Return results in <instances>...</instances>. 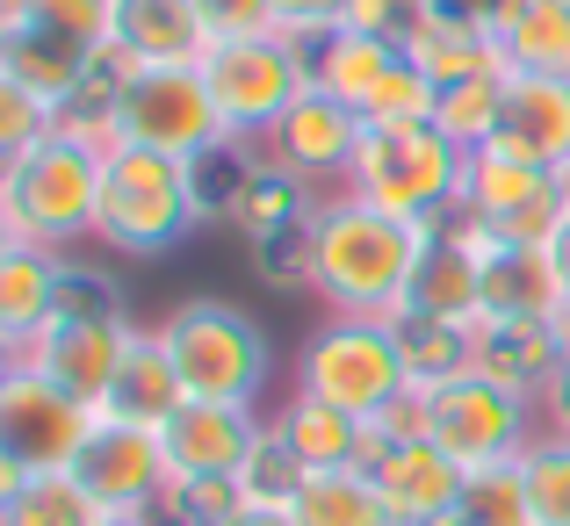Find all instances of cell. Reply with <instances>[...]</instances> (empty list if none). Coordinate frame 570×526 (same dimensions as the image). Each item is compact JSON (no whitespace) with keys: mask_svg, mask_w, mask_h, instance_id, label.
Masks as SVG:
<instances>
[{"mask_svg":"<svg viewBox=\"0 0 570 526\" xmlns=\"http://www.w3.org/2000/svg\"><path fill=\"white\" fill-rule=\"evenodd\" d=\"M433 238H441V224L397 217L347 188L304 217V281L340 318H404Z\"/></svg>","mask_w":570,"mask_h":526,"instance_id":"6da1fadb","label":"cell"},{"mask_svg":"<svg viewBox=\"0 0 570 526\" xmlns=\"http://www.w3.org/2000/svg\"><path fill=\"white\" fill-rule=\"evenodd\" d=\"M95 202H101V152L72 138L66 123L37 138L29 152L0 159V238H14V246L66 252L72 238H95Z\"/></svg>","mask_w":570,"mask_h":526,"instance_id":"7a4b0ae2","label":"cell"},{"mask_svg":"<svg viewBox=\"0 0 570 526\" xmlns=\"http://www.w3.org/2000/svg\"><path fill=\"white\" fill-rule=\"evenodd\" d=\"M203 224V188L195 159H167L145 145H109L101 152V202H95V238L130 260H159Z\"/></svg>","mask_w":570,"mask_h":526,"instance_id":"3957f363","label":"cell"},{"mask_svg":"<svg viewBox=\"0 0 570 526\" xmlns=\"http://www.w3.org/2000/svg\"><path fill=\"white\" fill-rule=\"evenodd\" d=\"M159 347L181 368V389L203 404H246L261 397L267 383V333L224 296H188V304L167 310L159 325Z\"/></svg>","mask_w":570,"mask_h":526,"instance_id":"277c9868","label":"cell"},{"mask_svg":"<svg viewBox=\"0 0 570 526\" xmlns=\"http://www.w3.org/2000/svg\"><path fill=\"white\" fill-rule=\"evenodd\" d=\"M304 397L333 404V411L383 426L404 397H412V360L397 347L390 318H333L304 347Z\"/></svg>","mask_w":570,"mask_h":526,"instance_id":"5b68a950","label":"cell"},{"mask_svg":"<svg viewBox=\"0 0 570 526\" xmlns=\"http://www.w3.org/2000/svg\"><path fill=\"white\" fill-rule=\"evenodd\" d=\"M412 404H419V433L433 447H448L470 476L528 455V397L484 368H455V375H433V383H412Z\"/></svg>","mask_w":570,"mask_h":526,"instance_id":"8992f818","label":"cell"},{"mask_svg":"<svg viewBox=\"0 0 570 526\" xmlns=\"http://www.w3.org/2000/svg\"><path fill=\"white\" fill-rule=\"evenodd\" d=\"M130 347H138V333H130L124 310L66 304L51 325H37L29 339L0 347V360H8V368L43 375L51 389H66V397L87 404V411H109V389H116V375H124Z\"/></svg>","mask_w":570,"mask_h":526,"instance_id":"52a82bcc","label":"cell"},{"mask_svg":"<svg viewBox=\"0 0 570 526\" xmlns=\"http://www.w3.org/2000/svg\"><path fill=\"white\" fill-rule=\"evenodd\" d=\"M109 138L203 167V152L232 145V130H224L217 101L203 87V66H159V72H116Z\"/></svg>","mask_w":570,"mask_h":526,"instance_id":"ba28073f","label":"cell"},{"mask_svg":"<svg viewBox=\"0 0 570 526\" xmlns=\"http://www.w3.org/2000/svg\"><path fill=\"white\" fill-rule=\"evenodd\" d=\"M203 87H209V101H217L232 138H267L282 123V109L311 87V51L296 37H282V29H267V37H224L203 58Z\"/></svg>","mask_w":570,"mask_h":526,"instance_id":"9c48e42d","label":"cell"},{"mask_svg":"<svg viewBox=\"0 0 570 526\" xmlns=\"http://www.w3.org/2000/svg\"><path fill=\"white\" fill-rule=\"evenodd\" d=\"M455 209H462L470 231L499 238V246H549L557 224H563V209H570V195H563V173L484 145V152L462 159Z\"/></svg>","mask_w":570,"mask_h":526,"instance_id":"30bf717a","label":"cell"},{"mask_svg":"<svg viewBox=\"0 0 570 526\" xmlns=\"http://www.w3.org/2000/svg\"><path fill=\"white\" fill-rule=\"evenodd\" d=\"M354 195L397 209V217H426L441 224L455 209V188H462V152L441 138L433 123H412V130H368L362 152H354V173H347Z\"/></svg>","mask_w":570,"mask_h":526,"instance_id":"8fae6325","label":"cell"},{"mask_svg":"<svg viewBox=\"0 0 570 526\" xmlns=\"http://www.w3.org/2000/svg\"><path fill=\"white\" fill-rule=\"evenodd\" d=\"M101 411L72 404L66 389H51L43 375L8 368L0 360V469L14 476H43V469H72V455L87 447Z\"/></svg>","mask_w":570,"mask_h":526,"instance_id":"7c38bea8","label":"cell"},{"mask_svg":"<svg viewBox=\"0 0 570 526\" xmlns=\"http://www.w3.org/2000/svg\"><path fill=\"white\" fill-rule=\"evenodd\" d=\"M72 476L87 484V498H95L109 519L153 513V498H167V490H174L167 440H159V433H145V426H124V418H109V411L95 418L87 447L72 455Z\"/></svg>","mask_w":570,"mask_h":526,"instance_id":"4fadbf2b","label":"cell"},{"mask_svg":"<svg viewBox=\"0 0 570 526\" xmlns=\"http://www.w3.org/2000/svg\"><path fill=\"white\" fill-rule=\"evenodd\" d=\"M368 476H376V490H383V505H390V519L397 526H441V519H455V505H462V484H470V469H462L448 447H433L426 433H368V462H362Z\"/></svg>","mask_w":570,"mask_h":526,"instance_id":"5bb4252c","label":"cell"},{"mask_svg":"<svg viewBox=\"0 0 570 526\" xmlns=\"http://www.w3.org/2000/svg\"><path fill=\"white\" fill-rule=\"evenodd\" d=\"M368 123L362 109H347V101H333L325 87H304V95L282 109V123L267 130V167L289 173V180H325L354 173V152H362Z\"/></svg>","mask_w":570,"mask_h":526,"instance_id":"9a60e30c","label":"cell"},{"mask_svg":"<svg viewBox=\"0 0 570 526\" xmlns=\"http://www.w3.org/2000/svg\"><path fill=\"white\" fill-rule=\"evenodd\" d=\"M159 440H167L174 484H217V476L246 484V469H253V455H261L267 433L253 426L246 404H203V397H188L181 411L167 418Z\"/></svg>","mask_w":570,"mask_h":526,"instance_id":"2e32d148","label":"cell"},{"mask_svg":"<svg viewBox=\"0 0 570 526\" xmlns=\"http://www.w3.org/2000/svg\"><path fill=\"white\" fill-rule=\"evenodd\" d=\"M209 22L195 0H116L109 22V72H159V66H203L209 58Z\"/></svg>","mask_w":570,"mask_h":526,"instance_id":"e0dca14e","label":"cell"},{"mask_svg":"<svg viewBox=\"0 0 570 526\" xmlns=\"http://www.w3.org/2000/svg\"><path fill=\"white\" fill-rule=\"evenodd\" d=\"M101 72V58L87 51V43L58 37V29H37V22H14V14H0V80L22 87V95H37L43 109H66L72 95H80L87 80Z\"/></svg>","mask_w":570,"mask_h":526,"instance_id":"ac0fdd59","label":"cell"},{"mask_svg":"<svg viewBox=\"0 0 570 526\" xmlns=\"http://www.w3.org/2000/svg\"><path fill=\"white\" fill-rule=\"evenodd\" d=\"M499 152L534 159V167L563 173L570 167V80H528L505 72V116H499Z\"/></svg>","mask_w":570,"mask_h":526,"instance_id":"d6986e66","label":"cell"},{"mask_svg":"<svg viewBox=\"0 0 570 526\" xmlns=\"http://www.w3.org/2000/svg\"><path fill=\"white\" fill-rule=\"evenodd\" d=\"M476 267H484V318H520V325H549L563 304V281L549 246H499L476 231Z\"/></svg>","mask_w":570,"mask_h":526,"instance_id":"ffe728a7","label":"cell"},{"mask_svg":"<svg viewBox=\"0 0 570 526\" xmlns=\"http://www.w3.org/2000/svg\"><path fill=\"white\" fill-rule=\"evenodd\" d=\"M66 304H72V275L58 267V252L0 238V347L29 339L37 325H51Z\"/></svg>","mask_w":570,"mask_h":526,"instance_id":"44dd1931","label":"cell"},{"mask_svg":"<svg viewBox=\"0 0 570 526\" xmlns=\"http://www.w3.org/2000/svg\"><path fill=\"white\" fill-rule=\"evenodd\" d=\"M267 433L289 447V462H296L304 476H311V469H362V462H368V426H362V418L333 411V404L304 397V389H296V404H289V411H282Z\"/></svg>","mask_w":570,"mask_h":526,"instance_id":"7402d4cb","label":"cell"},{"mask_svg":"<svg viewBox=\"0 0 570 526\" xmlns=\"http://www.w3.org/2000/svg\"><path fill=\"white\" fill-rule=\"evenodd\" d=\"M311 51V87H325L333 101H347V109H368V95L390 80V66H397V43H383V37H368V29H325V37H311L304 43Z\"/></svg>","mask_w":570,"mask_h":526,"instance_id":"603a6c76","label":"cell"},{"mask_svg":"<svg viewBox=\"0 0 570 526\" xmlns=\"http://www.w3.org/2000/svg\"><path fill=\"white\" fill-rule=\"evenodd\" d=\"M470 368L499 375V383H513L520 397L528 389H549L557 383V339H549V325H520V318H484L476 310L470 318Z\"/></svg>","mask_w":570,"mask_h":526,"instance_id":"cb8c5ba5","label":"cell"},{"mask_svg":"<svg viewBox=\"0 0 570 526\" xmlns=\"http://www.w3.org/2000/svg\"><path fill=\"white\" fill-rule=\"evenodd\" d=\"M491 51H499L505 72L570 80V8H557V0H513V14L491 29Z\"/></svg>","mask_w":570,"mask_h":526,"instance_id":"d4e9b609","label":"cell"},{"mask_svg":"<svg viewBox=\"0 0 570 526\" xmlns=\"http://www.w3.org/2000/svg\"><path fill=\"white\" fill-rule=\"evenodd\" d=\"M188 404L181 389V368L167 360V347H159V333H138V347H130L124 375H116L109 389V418H124V426H145V433H167V418Z\"/></svg>","mask_w":570,"mask_h":526,"instance_id":"484cf974","label":"cell"},{"mask_svg":"<svg viewBox=\"0 0 570 526\" xmlns=\"http://www.w3.org/2000/svg\"><path fill=\"white\" fill-rule=\"evenodd\" d=\"M95 498L72 469H43V476H14L0 469V526H101Z\"/></svg>","mask_w":570,"mask_h":526,"instance_id":"4316f807","label":"cell"},{"mask_svg":"<svg viewBox=\"0 0 570 526\" xmlns=\"http://www.w3.org/2000/svg\"><path fill=\"white\" fill-rule=\"evenodd\" d=\"M296 526H397L368 469H311L289 498Z\"/></svg>","mask_w":570,"mask_h":526,"instance_id":"83f0119b","label":"cell"},{"mask_svg":"<svg viewBox=\"0 0 570 526\" xmlns=\"http://www.w3.org/2000/svg\"><path fill=\"white\" fill-rule=\"evenodd\" d=\"M404 58H412V66L426 72L433 87L476 80V72L499 66V51H491V29H470V22H455V14H426V22H419V37L404 43Z\"/></svg>","mask_w":570,"mask_h":526,"instance_id":"f1b7e54d","label":"cell"},{"mask_svg":"<svg viewBox=\"0 0 570 526\" xmlns=\"http://www.w3.org/2000/svg\"><path fill=\"white\" fill-rule=\"evenodd\" d=\"M499 116H505V66L476 72V80L441 87V101H433V130H441L462 159L484 152V145L499 138Z\"/></svg>","mask_w":570,"mask_h":526,"instance_id":"f546056e","label":"cell"},{"mask_svg":"<svg viewBox=\"0 0 570 526\" xmlns=\"http://www.w3.org/2000/svg\"><path fill=\"white\" fill-rule=\"evenodd\" d=\"M455 526H534L528 484H520V462H499V469H476L470 484H462Z\"/></svg>","mask_w":570,"mask_h":526,"instance_id":"4dcf8cb0","label":"cell"},{"mask_svg":"<svg viewBox=\"0 0 570 526\" xmlns=\"http://www.w3.org/2000/svg\"><path fill=\"white\" fill-rule=\"evenodd\" d=\"M520 484H528L534 526H570V440H563V433L528 440V455H520Z\"/></svg>","mask_w":570,"mask_h":526,"instance_id":"1f68e13d","label":"cell"},{"mask_svg":"<svg viewBox=\"0 0 570 526\" xmlns=\"http://www.w3.org/2000/svg\"><path fill=\"white\" fill-rule=\"evenodd\" d=\"M0 14L14 22H37V29H58V37L87 43V51H109V22H116V0H0Z\"/></svg>","mask_w":570,"mask_h":526,"instance_id":"d6a6232c","label":"cell"},{"mask_svg":"<svg viewBox=\"0 0 570 526\" xmlns=\"http://www.w3.org/2000/svg\"><path fill=\"white\" fill-rule=\"evenodd\" d=\"M433 101H441V87H433L412 58H397V66H390V80L368 95L362 123L368 130H412V123H433Z\"/></svg>","mask_w":570,"mask_h":526,"instance_id":"836d02e7","label":"cell"},{"mask_svg":"<svg viewBox=\"0 0 570 526\" xmlns=\"http://www.w3.org/2000/svg\"><path fill=\"white\" fill-rule=\"evenodd\" d=\"M289 217H296V180H289V173H275V167L253 173V180H246V195H238V224H246L253 238H275Z\"/></svg>","mask_w":570,"mask_h":526,"instance_id":"e575fe53","label":"cell"},{"mask_svg":"<svg viewBox=\"0 0 570 526\" xmlns=\"http://www.w3.org/2000/svg\"><path fill=\"white\" fill-rule=\"evenodd\" d=\"M426 14H433V0H347V29H368V37L397 43V51L419 37Z\"/></svg>","mask_w":570,"mask_h":526,"instance_id":"d590c367","label":"cell"},{"mask_svg":"<svg viewBox=\"0 0 570 526\" xmlns=\"http://www.w3.org/2000/svg\"><path fill=\"white\" fill-rule=\"evenodd\" d=\"M209 22V37H267L275 29V0H195Z\"/></svg>","mask_w":570,"mask_h":526,"instance_id":"8d00e7d4","label":"cell"},{"mask_svg":"<svg viewBox=\"0 0 570 526\" xmlns=\"http://www.w3.org/2000/svg\"><path fill=\"white\" fill-rule=\"evenodd\" d=\"M340 22H347V0H275V29L296 37V43L325 37V29H340Z\"/></svg>","mask_w":570,"mask_h":526,"instance_id":"74e56055","label":"cell"},{"mask_svg":"<svg viewBox=\"0 0 570 526\" xmlns=\"http://www.w3.org/2000/svg\"><path fill=\"white\" fill-rule=\"evenodd\" d=\"M433 14H455V22H470V29H499L505 14H513V0H433Z\"/></svg>","mask_w":570,"mask_h":526,"instance_id":"f35d334b","label":"cell"},{"mask_svg":"<svg viewBox=\"0 0 570 526\" xmlns=\"http://www.w3.org/2000/svg\"><path fill=\"white\" fill-rule=\"evenodd\" d=\"M224 526H296V513H289V505H275V498H246Z\"/></svg>","mask_w":570,"mask_h":526,"instance_id":"ab89813d","label":"cell"},{"mask_svg":"<svg viewBox=\"0 0 570 526\" xmlns=\"http://www.w3.org/2000/svg\"><path fill=\"white\" fill-rule=\"evenodd\" d=\"M549 260H557V281H563V296H570V209H563L557 238H549Z\"/></svg>","mask_w":570,"mask_h":526,"instance_id":"60d3db41","label":"cell"},{"mask_svg":"<svg viewBox=\"0 0 570 526\" xmlns=\"http://www.w3.org/2000/svg\"><path fill=\"white\" fill-rule=\"evenodd\" d=\"M549 339H557V368L570 375V296L557 304V318H549Z\"/></svg>","mask_w":570,"mask_h":526,"instance_id":"b9f144b4","label":"cell"},{"mask_svg":"<svg viewBox=\"0 0 570 526\" xmlns=\"http://www.w3.org/2000/svg\"><path fill=\"white\" fill-rule=\"evenodd\" d=\"M549 411H557V433L570 440V375H557V383H549Z\"/></svg>","mask_w":570,"mask_h":526,"instance_id":"7bdbcfd3","label":"cell"},{"mask_svg":"<svg viewBox=\"0 0 570 526\" xmlns=\"http://www.w3.org/2000/svg\"><path fill=\"white\" fill-rule=\"evenodd\" d=\"M101 526H153V513H124V519H101Z\"/></svg>","mask_w":570,"mask_h":526,"instance_id":"ee69618b","label":"cell"},{"mask_svg":"<svg viewBox=\"0 0 570 526\" xmlns=\"http://www.w3.org/2000/svg\"><path fill=\"white\" fill-rule=\"evenodd\" d=\"M563 195H570V167H563Z\"/></svg>","mask_w":570,"mask_h":526,"instance_id":"f6af8a7d","label":"cell"},{"mask_svg":"<svg viewBox=\"0 0 570 526\" xmlns=\"http://www.w3.org/2000/svg\"><path fill=\"white\" fill-rule=\"evenodd\" d=\"M557 8H570V0H557Z\"/></svg>","mask_w":570,"mask_h":526,"instance_id":"bcb514c9","label":"cell"}]
</instances>
